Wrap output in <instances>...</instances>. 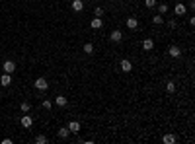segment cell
I'll use <instances>...</instances> for the list:
<instances>
[{"mask_svg": "<svg viewBox=\"0 0 195 144\" xmlns=\"http://www.w3.org/2000/svg\"><path fill=\"white\" fill-rule=\"evenodd\" d=\"M2 70L6 72V74H14V70H16V62L14 61H6L2 65Z\"/></svg>", "mask_w": 195, "mask_h": 144, "instance_id": "obj_1", "label": "cell"}, {"mask_svg": "<svg viewBox=\"0 0 195 144\" xmlns=\"http://www.w3.org/2000/svg\"><path fill=\"white\" fill-rule=\"evenodd\" d=\"M33 86H35V90H41V92H45V90L49 88V84H47V80H45V78H37Z\"/></svg>", "mask_w": 195, "mask_h": 144, "instance_id": "obj_2", "label": "cell"}, {"mask_svg": "<svg viewBox=\"0 0 195 144\" xmlns=\"http://www.w3.org/2000/svg\"><path fill=\"white\" fill-rule=\"evenodd\" d=\"M109 39H111L113 43H121V41H123V33H121L119 29H113L111 35H109Z\"/></svg>", "mask_w": 195, "mask_h": 144, "instance_id": "obj_3", "label": "cell"}, {"mask_svg": "<svg viewBox=\"0 0 195 144\" xmlns=\"http://www.w3.org/2000/svg\"><path fill=\"white\" fill-rule=\"evenodd\" d=\"M174 12H176V16H183V14L187 12V6L183 2H178L176 6H174Z\"/></svg>", "mask_w": 195, "mask_h": 144, "instance_id": "obj_4", "label": "cell"}, {"mask_svg": "<svg viewBox=\"0 0 195 144\" xmlns=\"http://www.w3.org/2000/svg\"><path fill=\"white\" fill-rule=\"evenodd\" d=\"M20 123H22V127H25V129H31V125H33V119H31V115H22Z\"/></svg>", "mask_w": 195, "mask_h": 144, "instance_id": "obj_5", "label": "cell"}, {"mask_svg": "<svg viewBox=\"0 0 195 144\" xmlns=\"http://www.w3.org/2000/svg\"><path fill=\"white\" fill-rule=\"evenodd\" d=\"M168 55L174 57V58H178V57L182 55V49H180L178 45H172V47H168Z\"/></svg>", "mask_w": 195, "mask_h": 144, "instance_id": "obj_6", "label": "cell"}, {"mask_svg": "<svg viewBox=\"0 0 195 144\" xmlns=\"http://www.w3.org/2000/svg\"><path fill=\"white\" fill-rule=\"evenodd\" d=\"M10 84H12V74H6V72H4L2 76H0V86L6 88V86H10Z\"/></svg>", "mask_w": 195, "mask_h": 144, "instance_id": "obj_7", "label": "cell"}, {"mask_svg": "<svg viewBox=\"0 0 195 144\" xmlns=\"http://www.w3.org/2000/svg\"><path fill=\"white\" fill-rule=\"evenodd\" d=\"M68 131H70L72 135H78V132H80V123H78V121H70V123H68Z\"/></svg>", "mask_w": 195, "mask_h": 144, "instance_id": "obj_8", "label": "cell"}, {"mask_svg": "<svg viewBox=\"0 0 195 144\" xmlns=\"http://www.w3.org/2000/svg\"><path fill=\"white\" fill-rule=\"evenodd\" d=\"M119 66H121V70H123V72H131V70H133V65H131V61H127V58H123Z\"/></svg>", "mask_w": 195, "mask_h": 144, "instance_id": "obj_9", "label": "cell"}, {"mask_svg": "<svg viewBox=\"0 0 195 144\" xmlns=\"http://www.w3.org/2000/svg\"><path fill=\"white\" fill-rule=\"evenodd\" d=\"M102 25H103V22H102V18H98V16L90 22V28H92V29H99Z\"/></svg>", "mask_w": 195, "mask_h": 144, "instance_id": "obj_10", "label": "cell"}, {"mask_svg": "<svg viewBox=\"0 0 195 144\" xmlns=\"http://www.w3.org/2000/svg\"><path fill=\"white\" fill-rule=\"evenodd\" d=\"M66 103H68V99L65 98V95H57L55 98V105H59V107H65Z\"/></svg>", "mask_w": 195, "mask_h": 144, "instance_id": "obj_11", "label": "cell"}, {"mask_svg": "<svg viewBox=\"0 0 195 144\" xmlns=\"http://www.w3.org/2000/svg\"><path fill=\"white\" fill-rule=\"evenodd\" d=\"M72 10H74V12H82V10H84V2H82V0H74V2H72Z\"/></svg>", "mask_w": 195, "mask_h": 144, "instance_id": "obj_12", "label": "cell"}, {"mask_svg": "<svg viewBox=\"0 0 195 144\" xmlns=\"http://www.w3.org/2000/svg\"><path fill=\"white\" fill-rule=\"evenodd\" d=\"M143 49L144 51H152V49H154V41H152V39H144L143 41Z\"/></svg>", "mask_w": 195, "mask_h": 144, "instance_id": "obj_13", "label": "cell"}, {"mask_svg": "<svg viewBox=\"0 0 195 144\" xmlns=\"http://www.w3.org/2000/svg\"><path fill=\"white\" fill-rule=\"evenodd\" d=\"M127 28H129V29H137V28H139L137 18H129V20H127Z\"/></svg>", "mask_w": 195, "mask_h": 144, "instance_id": "obj_14", "label": "cell"}, {"mask_svg": "<svg viewBox=\"0 0 195 144\" xmlns=\"http://www.w3.org/2000/svg\"><path fill=\"white\" fill-rule=\"evenodd\" d=\"M156 8H158V12H160V16H164L168 12V4H156Z\"/></svg>", "mask_w": 195, "mask_h": 144, "instance_id": "obj_15", "label": "cell"}, {"mask_svg": "<svg viewBox=\"0 0 195 144\" xmlns=\"http://www.w3.org/2000/svg\"><path fill=\"white\" fill-rule=\"evenodd\" d=\"M68 135H70L68 127H65V129H59V136H61V138H68Z\"/></svg>", "mask_w": 195, "mask_h": 144, "instance_id": "obj_16", "label": "cell"}, {"mask_svg": "<svg viewBox=\"0 0 195 144\" xmlns=\"http://www.w3.org/2000/svg\"><path fill=\"white\" fill-rule=\"evenodd\" d=\"M162 140H164L166 144H174V142H176V136H174V135H166Z\"/></svg>", "mask_w": 195, "mask_h": 144, "instance_id": "obj_17", "label": "cell"}, {"mask_svg": "<svg viewBox=\"0 0 195 144\" xmlns=\"http://www.w3.org/2000/svg\"><path fill=\"white\" fill-rule=\"evenodd\" d=\"M84 53L92 55V53H94V45H92V43H84Z\"/></svg>", "mask_w": 195, "mask_h": 144, "instance_id": "obj_18", "label": "cell"}, {"mask_svg": "<svg viewBox=\"0 0 195 144\" xmlns=\"http://www.w3.org/2000/svg\"><path fill=\"white\" fill-rule=\"evenodd\" d=\"M166 90H168V94H174V92H176V84H174V82H168V84H166Z\"/></svg>", "mask_w": 195, "mask_h": 144, "instance_id": "obj_19", "label": "cell"}, {"mask_svg": "<svg viewBox=\"0 0 195 144\" xmlns=\"http://www.w3.org/2000/svg\"><path fill=\"white\" fill-rule=\"evenodd\" d=\"M20 109H22V111H24V113H29V109H31V105L28 103V101H24V103H22V105H20Z\"/></svg>", "mask_w": 195, "mask_h": 144, "instance_id": "obj_20", "label": "cell"}, {"mask_svg": "<svg viewBox=\"0 0 195 144\" xmlns=\"http://www.w3.org/2000/svg\"><path fill=\"white\" fill-rule=\"evenodd\" d=\"M152 22H154L156 25H160V24H164V20H162V16L158 14V16H154V18H152Z\"/></svg>", "mask_w": 195, "mask_h": 144, "instance_id": "obj_21", "label": "cell"}, {"mask_svg": "<svg viewBox=\"0 0 195 144\" xmlns=\"http://www.w3.org/2000/svg\"><path fill=\"white\" fill-rule=\"evenodd\" d=\"M146 8H156V0H144Z\"/></svg>", "mask_w": 195, "mask_h": 144, "instance_id": "obj_22", "label": "cell"}, {"mask_svg": "<svg viewBox=\"0 0 195 144\" xmlns=\"http://www.w3.org/2000/svg\"><path fill=\"white\" fill-rule=\"evenodd\" d=\"M35 142H37V144H45V142H47V136H43V135H39L37 138H35Z\"/></svg>", "mask_w": 195, "mask_h": 144, "instance_id": "obj_23", "label": "cell"}, {"mask_svg": "<svg viewBox=\"0 0 195 144\" xmlns=\"http://www.w3.org/2000/svg\"><path fill=\"white\" fill-rule=\"evenodd\" d=\"M51 107H53L51 101H49V99H43V109H51Z\"/></svg>", "mask_w": 195, "mask_h": 144, "instance_id": "obj_24", "label": "cell"}, {"mask_svg": "<svg viewBox=\"0 0 195 144\" xmlns=\"http://www.w3.org/2000/svg\"><path fill=\"white\" fill-rule=\"evenodd\" d=\"M96 16H98V18H102V16H103V8H96Z\"/></svg>", "mask_w": 195, "mask_h": 144, "instance_id": "obj_25", "label": "cell"}, {"mask_svg": "<svg viewBox=\"0 0 195 144\" xmlns=\"http://www.w3.org/2000/svg\"><path fill=\"white\" fill-rule=\"evenodd\" d=\"M168 28H172V29H174V28H176V22H172V20H168Z\"/></svg>", "mask_w": 195, "mask_h": 144, "instance_id": "obj_26", "label": "cell"}]
</instances>
